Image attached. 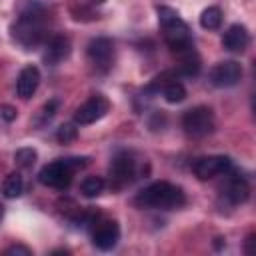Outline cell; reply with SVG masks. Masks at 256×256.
Wrapping results in <instances>:
<instances>
[{
  "label": "cell",
  "instance_id": "6da1fadb",
  "mask_svg": "<svg viewBox=\"0 0 256 256\" xmlns=\"http://www.w3.org/2000/svg\"><path fill=\"white\" fill-rule=\"evenodd\" d=\"M16 24L12 26V36L24 48H34L44 40L46 16L44 6L36 0H22L16 8Z\"/></svg>",
  "mask_w": 256,
  "mask_h": 256
},
{
  "label": "cell",
  "instance_id": "7a4b0ae2",
  "mask_svg": "<svg viewBox=\"0 0 256 256\" xmlns=\"http://www.w3.org/2000/svg\"><path fill=\"white\" fill-rule=\"evenodd\" d=\"M158 20H160V26L164 32V42L170 46L172 52H176L180 56L184 52L194 50L190 28L178 16L176 10H172L170 6H158Z\"/></svg>",
  "mask_w": 256,
  "mask_h": 256
},
{
  "label": "cell",
  "instance_id": "3957f363",
  "mask_svg": "<svg viewBox=\"0 0 256 256\" xmlns=\"http://www.w3.org/2000/svg\"><path fill=\"white\" fill-rule=\"evenodd\" d=\"M184 202H186V196L182 188L162 180L150 184L134 198V204L140 208H164V210L180 208Z\"/></svg>",
  "mask_w": 256,
  "mask_h": 256
},
{
  "label": "cell",
  "instance_id": "277c9868",
  "mask_svg": "<svg viewBox=\"0 0 256 256\" xmlns=\"http://www.w3.org/2000/svg\"><path fill=\"white\" fill-rule=\"evenodd\" d=\"M182 128L194 138H202L214 130V114L208 106H194L184 112Z\"/></svg>",
  "mask_w": 256,
  "mask_h": 256
},
{
  "label": "cell",
  "instance_id": "5b68a950",
  "mask_svg": "<svg viewBox=\"0 0 256 256\" xmlns=\"http://www.w3.org/2000/svg\"><path fill=\"white\" fill-rule=\"evenodd\" d=\"M72 174H74V168L68 164V160H54V162L46 164V166L40 170L38 180H40L44 186H52V188L64 190V188L70 186Z\"/></svg>",
  "mask_w": 256,
  "mask_h": 256
},
{
  "label": "cell",
  "instance_id": "8992f818",
  "mask_svg": "<svg viewBox=\"0 0 256 256\" xmlns=\"http://www.w3.org/2000/svg\"><path fill=\"white\" fill-rule=\"evenodd\" d=\"M136 176V160L128 152H120L110 162V184L114 188H122L132 182Z\"/></svg>",
  "mask_w": 256,
  "mask_h": 256
},
{
  "label": "cell",
  "instance_id": "52a82bcc",
  "mask_svg": "<svg viewBox=\"0 0 256 256\" xmlns=\"http://www.w3.org/2000/svg\"><path fill=\"white\" fill-rule=\"evenodd\" d=\"M88 58L98 72H108L114 62V42L110 38H94L88 44Z\"/></svg>",
  "mask_w": 256,
  "mask_h": 256
},
{
  "label": "cell",
  "instance_id": "ba28073f",
  "mask_svg": "<svg viewBox=\"0 0 256 256\" xmlns=\"http://www.w3.org/2000/svg\"><path fill=\"white\" fill-rule=\"evenodd\" d=\"M230 168H232V160L228 156H204L198 158L192 166L194 174L200 180H210L218 174H226Z\"/></svg>",
  "mask_w": 256,
  "mask_h": 256
},
{
  "label": "cell",
  "instance_id": "9c48e42d",
  "mask_svg": "<svg viewBox=\"0 0 256 256\" xmlns=\"http://www.w3.org/2000/svg\"><path fill=\"white\" fill-rule=\"evenodd\" d=\"M108 108H110L108 100H106L104 96L96 94V96H92L90 100H86V102L74 112V122H76V124H82V126L92 124V122L100 120V118L108 112Z\"/></svg>",
  "mask_w": 256,
  "mask_h": 256
},
{
  "label": "cell",
  "instance_id": "30bf717a",
  "mask_svg": "<svg viewBox=\"0 0 256 256\" xmlns=\"http://www.w3.org/2000/svg\"><path fill=\"white\" fill-rule=\"evenodd\" d=\"M240 78H242V66L234 60H224V62L216 64L210 72V80L218 88L234 86V84H238Z\"/></svg>",
  "mask_w": 256,
  "mask_h": 256
},
{
  "label": "cell",
  "instance_id": "8fae6325",
  "mask_svg": "<svg viewBox=\"0 0 256 256\" xmlns=\"http://www.w3.org/2000/svg\"><path fill=\"white\" fill-rule=\"evenodd\" d=\"M120 238V228L114 220H104L94 228L92 242L98 250H112Z\"/></svg>",
  "mask_w": 256,
  "mask_h": 256
},
{
  "label": "cell",
  "instance_id": "7c38bea8",
  "mask_svg": "<svg viewBox=\"0 0 256 256\" xmlns=\"http://www.w3.org/2000/svg\"><path fill=\"white\" fill-rule=\"evenodd\" d=\"M70 54V40L62 34H56L52 36L48 42H46V50H44V62L54 66L58 62H62L66 56Z\"/></svg>",
  "mask_w": 256,
  "mask_h": 256
},
{
  "label": "cell",
  "instance_id": "4fadbf2b",
  "mask_svg": "<svg viewBox=\"0 0 256 256\" xmlns=\"http://www.w3.org/2000/svg\"><path fill=\"white\" fill-rule=\"evenodd\" d=\"M40 84V72L36 66H24L16 80V92L20 98H30Z\"/></svg>",
  "mask_w": 256,
  "mask_h": 256
},
{
  "label": "cell",
  "instance_id": "5bb4252c",
  "mask_svg": "<svg viewBox=\"0 0 256 256\" xmlns=\"http://www.w3.org/2000/svg\"><path fill=\"white\" fill-rule=\"evenodd\" d=\"M248 42H250V34H248V30L242 24H232L224 32V36H222V44L230 52H242V50H246Z\"/></svg>",
  "mask_w": 256,
  "mask_h": 256
},
{
  "label": "cell",
  "instance_id": "9a60e30c",
  "mask_svg": "<svg viewBox=\"0 0 256 256\" xmlns=\"http://www.w3.org/2000/svg\"><path fill=\"white\" fill-rule=\"evenodd\" d=\"M224 196H226L232 204H242V202H246L248 196H250V186H248V182H246L242 176L232 174V176L228 178V182H226Z\"/></svg>",
  "mask_w": 256,
  "mask_h": 256
},
{
  "label": "cell",
  "instance_id": "2e32d148",
  "mask_svg": "<svg viewBox=\"0 0 256 256\" xmlns=\"http://www.w3.org/2000/svg\"><path fill=\"white\" fill-rule=\"evenodd\" d=\"M2 190H4V196L6 198H18L24 192V178L18 172L8 174L6 180H4V184H2Z\"/></svg>",
  "mask_w": 256,
  "mask_h": 256
},
{
  "label": "cell",
  "instance_id": "e0dca14e",
  "mask_svg": "<svg viewBox=\"0 0 256 256\" xmlns=\"http://www.w3.org/2000/svg\"><path fill=\"white\" fill-rule=\"evenodd\" d=\"M222 24V10L218 6H210L200 14V26L206 30H216Z\"/></svg>",
  "mask_w": 256,
  "mask_h": 256
},
{
  "label": "cell",
  "instance_id": "ac0fdd59",
  "mask_svg": "<svg viewBox=\"0 0 256 256\" xmlns=\"http://www.w3.org/2000/svg\"><path fill=\"white\" fill-rule=\"evenodd\" d=\"M200 70V58L196 56L194 50L180 54V72L186 76H196Z\"/></svg>",
  "mask_w": 256,
  "mask_h": 256
},
{
  "label": "cell",
  "instance_id": "d6986e66",
  "mask_svg": "<svg viewBox=\"0 0 256 256\" xmlns=\"http://www.w3.org/2000/svg\"><path fill=\"white\" fill-rule=\"evenodd\" d=\"M102 190H104V180H102L100 176H88V178H84L82 184H80V192H82V196H86V198H96Z\"/></svg>",
  "mask_w": 256,
  "mask_h": 256
},
{
  "label": "cell",
  "instance_id": "ffe728a7",
  "mask_svg": "<svg viewBox=\"0 0 256 256\" xmlns=\"http://www.w3.org/2000/svg\"><path fill=\"white\" fill-rule=\"evenodd\" d=\"M162 94L170 104H178L186 98V88L180 82H166L162 88Z\"/></svg>",
  "mask_w": 256,
  "mask_h": 256
},
{
  "label": "cell",
  "instance_id": "44dd1931",
  "mask_svg": "<svg viewBox=\"0 0 256 256\" xmlns=\"http://www.w3.org/2000/svg\"><path fill=\"white\" fill-rule=\"evenodd\" d=\"M76 138H78V128H76V124L64 122V124L58 126V130H56V140H58L60 144H70V142H74Z\"/></svg>",
  "mask_w": 256,
  "mask_h": 256
},
{
  "label": "cell",
  "instance_id": "7402d4cb",
  "mask_svg": "<svg viewBox=\"0 0 256 256\" xmlns=\"http://www.w3.org/2000/svg\"><path fill=\"white\" fill-rule=\"evenodd\" d=\"M38 158V152L34 148H20L14 152V162L20 168H30Z\"/></svg>",
  "mask_w": 256,
  "mask_h": 256
},
{
  "label": "cell",
  "instance_id": "603a6c76",
  "mask_svg": "<svg viewBox=\"0 0 256 256\" xmlns=\"http://www.w3.org/2000/svg\"><path fill=\"white\" fill-rule=\"evenodd\" d=\"M58 108H60V100H58V98L48 100V102L42 106V118H44V120H50V118L58 112Z\"/></svg>",
  "mask_w": 256,
  "mask_h": 256
},
{
  "label": "cell",
  "instance_id": "cb8c5ba5",
  "mask_svg": "<svg viewBox=\"0 0 256 256\" xmlns=\"http://www.w3.org/2000/svg\"><path fill=\"white\" fill-rule=\"evenodd\" d=\"M0 116H2V118H4L6 122H12V120H16L18 112H16V108H14V106L2 104V106H0Z\"/></svg>",
  "mask_w": 256,
  "mask_h": 256
},
{
  "label": "cell",
  "instance_id": "d4e9b609",
  "mask_svg": "<svg viewBox=\"0 0 256 256\" xmlns=\"http://www.w3.org/2000/svg\"><path fill=\"white\" fill-rule=\"evenodd\" d=\"M4 254H20V256H30V254H32V250H30L28 246H22V244H14V246L6 248V250H4Z\"/></svg>",
  "mask_w": 256,
  "mask_h": 256
},
{
  "label": "cell",
  "instance_id": "484cf974",
  "mask_svg": "<svg viewBox=\"0 0 256 256\" xmlns=\"http://www.w3.org/2000/svg\"><path fill=\"white\" fill-rule=\"evenodd\" d=\"M252 244H254V234H248L246 246H244V252H246V254H252V252H254V250H252Z\"/></svg>",
  "mask_w": 256,
  "mask_h": 256
},
{
  "label": "cell",
  "instance_id": "4316f807",
  "mask_svg": "<svg viewBox=\"0 0 256 256\" xmlns=\"http://www.w3.org/2000/svg\"><path fill=\"white\" fill-rule=\"evenodd\" d=\"M2 216H4V206L0 204V220H2Z\"/></svg>",
  "mask_w": 256,
  "mask_h": 256
},
{
  "label": "cell",
  "instance_id": "83f0119b",
  "mask_svg": "<svg viewBox=\"0 0 256 256\" xmlns=\"http://www.w3.org/2000/svg\"><path fill=\"white\" fill-rule=\"evenodd\" d=\"M92 2H94V4H102L104 0H92Z\"/></svg>",
  "mask_w": 256,
  "mask_h": 256
}]
</instances>
